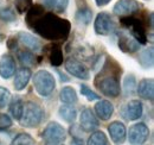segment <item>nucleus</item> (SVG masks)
I'll list each match as a JSON object with an SVG mask.
<instances>
[{"instance_id":"dca6fc26","label":"nucleus","mask_w":154,"mask_h":145,"mask_svg":"<svg viewBox=\"0 0 154 145\" xmlns=\"http://www.w3.org/2000/svg\"><path fill=\"white\" fill-rule=\"evenodd\" d=\"M136 93L141 99L153 101L154 98V81L152 77L142 79L136 86Z\"/></svg>"},{"instance_id":"58836bf2","label":"nucleus","mask_w":154,"mask_h":145,"mask_svg":"<svg viewBox=\"0 0 154 145\" xmlns=\"http://www.w3.org/2000/svg\"><path fill=\"white\" fill-rule=\"evenodd\" d=\"M0 145H2V144H1V143H0Z\"/></svg>"},{"instance_id":"412c9836","label":"nucleus","mask_w":154,"mask_h":145,"mask_svg":"<svg viewBox=\"0 0 154 145\" xmlns=\"http://www.w3.org/2000/svg\"><path fill=\"white\" fill-rule=\"evenodd\" d=\"M59 100L65 105H74L78 101L76 91L72 87H63L59 92Z\"/></svg>"},{"instance_id":"1a4fd4ad","label":"nucleus","mask_w":154,"mask_h":145,"mask_svg":"<svg viewBox=\"0 0 154 145\" xmlns=\"http://www.w3.org/2000/svg\"><path fill=\"white\" fill-rule=\"evenodd\" d=\"M65 69L70 75L75 76L81 80H89L90 77V72L89 69L75 57H69L65 61Z\"/></svg>"},{"instance_id":"423d86ee","label":"nucleus","mask_w":154,"mask_h":145,"mask_svg":"<svg viewBox=\"0 0 154 145\" xmlns=\"http://www.w3.org/2000/svg\"><path fill=\"white\" fill-rule=\"evenodd\" d=\"M94 29H95V32L100 36H109L116 30V24L109 13L101 12L96 16Z\"/></svg>"},{"instance_id":"f704fd0d","label":"nucleus","mask_w":154,"mask_h":145,"mask_svg":"<svg viewBox=\"0 0 154 145\" xmlns=\"http://www.w3.org/2000/svg\"><path fill=\"white\" fill-rule=\"evenodd\" d=\"M12 126V119L8 114L0 113V131H5Z\"/></svg>"},{"instance_id":"20e7f679","label":"nucleus","mask_w":154,"mask_h":145,"mask_svg":"<svg viewBox=\"0 0 154 145\" xmlns=\"http://www.w3.org/2000/svg\"><path fill=\"white\" fill-rule=\"evenodd\" d=\"M33 87L38 95L43 98H48L52 94L56 88L55 76L48 70H38L33 76Z\"/></svg>"},{"instance_id":"7ed1b4c3","label":"nucleus","mask_w":154,"mask_h":145,"mask_svg":"<svg viewBox=\"0 0 154 145\" xmlns=\"http://www.w3.org/2000/svg\"><path fill=\"white\" fill-rule=\"evenodd\" d=\"M44 118V111L38 104L33 101H27L24 104V109L19 119V124L23 127L33 128L42 123Z\"/></svg>"},{"instance_id":"7c9ffc66","label":"nucleus","mask_w":154,"mask_h":145,"mask_svg":"<svg viewBox=\"0 0 154 145\" xmlns=\"http://www.w3.org/2000/svg\"><path fill=\"white\" fill-rule=\"evenodd\" d=\"M0 19H1L2 21H6V23L16 21V20H17V16H16L14 10L11 8V7L0 8Z\"/></svg>"},{"instance_id":"2f4dec72","label":"nucleus","mask_w":154,"mask_h":145,"mask_svg":"<svg viewBox=\"0 0 154 145\" xmlns=\"http://www.w3.org/2000/svg\"><path fill=\"white\" fill-rule=\"evenodd\" d=\"M81 93L82 95H84L89 101H95V100H100L101 96L95 93L94 91H91L87 85H81Z\"/></svg>"},{"instance_id":"a878e982","label":"nucleus","mask_w":154,"mask_h":145,"mask_svg":"<svg viewBox=\"0 0 154 145\" xmlns=\"http://www.w3.org/2000/svg\"><path fill=\"white\" fill-rule=\"evenodd\" d=\"M139 63L142 68H152L153 67V48H146L143 51L140 53Z\"/></svg>"},{"instance_id":"4c0bfd02","label":"nucleus","mask_w":154,"mask_h":145,"mask_svg":"<svg viewBox=\"0 0 154 145\" xmlns=\"http://www.w3.org/2000/svg\"><path fill=\"white\" fill-rule=\"evenodd\" d=\"M46 145H64L62 143H46Z\"/></svg>"},{"instance_id":"72a5a7b5","label":"nucleus","mask_w":154,"mask_h":145,"mask_svg":"<svg viewBox=\"0 0 154 145\" xmlns=\"http://www.w3.org/2000/svg\"><path fill=\"white\" fill-rule=\"evenodd\" d=\"M10 99H11V93H10V91L6 89L5 87H1L0 86V108H4L10 102Z\"/></svg>"},{"instance_id":"c756f323","label":"nucleus","mask_w":154,"mask_h":145,"mask_svg":"<svg viewBox=\"0 0 154 145\" xmlns=\"http://www.w3.org/2000/svg\"><path fill=\"white\" fill-rule=\"evenodd\" d=\"M11 145H36V140L27 133H19L12 140Z\"/></svg>"},{"instance_id":"6e6552de","label":"nucleus","mask_w":154,"mask_h":145,"mask_svg":"<svg viewBox=\"0 0 154 145\" xmlns=\"http://www.w3.org/2000/svg\"><path fill=\"white\" fill-rule=\"evenodd\" d=\"M127 134L132 145H143L149 137V128L145 123H136L129 127Z\"/></svg>"},{"instance_id":"c85d7f7f","label":"nucleus","mask_w":154,"mask_h":145,"mask_svg":"<svg viewBox=\"0 0 154 145\" xmlns=\"http://www.w3.org/2000/svg\"><path fill=\"white\" fill-rule=\"evenodd\" d=\"M18 58L24 67H32L36 64V56L29 50H21L18 53Z\"/></svg>"},{"instance_id":"a211bd4d","label":"nucleus","mask_w":154,"mask_h":145,"mask_svg":"<svg viewBox=\"0 0 154 145\" xmlns=\"http://www.w3.org/2000/svg\"><path fill=\"white\" fill-rule=\"evenodd\" d=\"M95 113L101 120H109L114 113V106L108 100H100L95 105Z\"/></svg>"},{"instance_id":"e433bc0d","label":"nucleus","mask_w":154,"mask_h":145,"mask_svg":"<svg viewBox=\"0 0 154 145\" xmlns=\"http://www.w3.org/2000/svg\"><path fill=\"white\" fill-rule=\"evenodd\" d=\"M57 72L59 74V77H60V81H62V82H68V81H69V77H66L64 74H62L59 70H57Z\"/></svg>"},{"instance_id":"f03ea898","label":"nucleus","mask_w":154,"mask_h":145,"mask_svg":"<svg viewBox=\"0 0 154 145\" xmlns=\"http://www.w3.org/2000/svg\"><path fill=\"white\" fill-rule=\"evenodd\" d=\"M116 66L117 64H115V67ZM115 67H109V62L107 60L104 68L95 80V85L98 91L108 98H117L121 93L120 80L117 77V75L121 72V68H117L115 70Z\"/></svg>"},{"instance_id":"ddd939ff","label":"nucleus","mask_w":154,"mask_h":145,"mask_svg":"<svg viewBox=\"0 0 154 145\" xmlns=\"http://www.w3.org/2000/svg\"><path fill=\"white\" fill-rule=\"evenodd\" d=\"M98 119L90 108H84L79 115V126L84 132H94L98 127Z\"/></svg>"},{"instance_id":"f257e3e1","label":"nucleus","mask_w":154,"mask_h":145,"mask_svg":"<svg viewBox=\"0 0 154 145\" xmlns=\"http://www.w3.org/2000/svg\"><path fill=\"white\" fill-rule=\"evenodd\" d=\"M25 21L32 31L48 40H65L71 31L69 20L44 10V7L38 4L32 5L29 8Z\"/></svg>"},{"instance_id":"473e14b6","label":"nucleus","mask_w":154,"mask_h":145,"mask_svg":"<svg viewBox=\"0 0 154 145\" xmlns=\"http://www.w3.org/2000/svg\"><path fill=\"white\" fill-rule=\"evenodd\" d=\"M32 6V0H16V8L19 13H25Z\"/></svg>"},{"instance_id":"5701e85b","label":"nucleus","mask_w":154,"mask_h":145,"mask_svg":"<svg viewBox=\"0 0 154 145\" xmlns=\"http://www.w3.org/2000/svg\"><path fill=\"white\" fill-rule=\"evenodd\" d=\"M136 86H137V82H136V79L133 74H129L127 75L125 79H123V83H122V91L125 96H129V95H134L136 93Z\"/></svg>"},{"instance_id":"0eeeda50","label":"nucleus","mask_w":154,"mask_h":145,"mask_svg":"<svg viewBox=\"0 0 154 145\" xmlns=\"http://www.w3.org/2000/svg\"><path fill=\"white\" fill-rule=\"evenodd\" d=\"M42 137L46 143H63L66 138V131L60 124L51 121L44 128Z\"/></svg>"},{"instance_id":"4468645a","label":"nucleus","mask_w":154,"mask_h":145,"mask_svg":"<svg viewBox=\"0 0 154 145\" xmlns=\"http://www.w3.org/2000/svg\"><path fill=\"white\" fill-rule=\"evenodd\" d=\"M108 132L110 134L112 140L116 145H121L125 143L126 137H127V128L123 123L121 121H113L108 126Z\"/></svg>"},{"instance_id":"9b49d317","label":"nucleus","mask_w":154,"mask_h":145,"mask_svg":"<svg viewBox=\"0 0 154 145\" xmlns=\"http://www.w3.org/2000/svg\"><path fill=\"white\" fill-rule=\"evenodd\" d=\"M142 114H143V106L142 102L139 100H131L121 109V115L128 121H134L140 119Z\"/></svg>"},{"instance_id":"6ab92c4d","label":"nucleus","mask_w":154,"mask_h":145,"mask_svg":"<svg viewBox=\"0 0 154 145\" xmlns=\"http://www.w3.org/2000/svg\"><path fill=\"white\" fill-rule=\"evenodd\" d=\"M19 40L26 47L29 48L30 50L32 51H39L40 48H42V43L37 37H35L30 32H25V31H20L19 35H18Z\"/></svg>"},{"instance_id":"cd10ccee","label":"nucleus","mask_w":154,"mask_h":145,"mask_svg":"<svg viewBox=\"0 0 154 145\" xmlns=\"http://www.w3.org/2000/svg\"><path fill=\"white\" fill-rule=\"evenodd\" d=\"M75 18H76L77 23H79V24H82V25H88V24L91 21L93 12H91V10L88 8V7L79 8V10L77 11Z\"/></svg>"},{"instance_id":"4be33fe9","label":"nucleus","mask_w":154,"mask_h":145,"mask_svg":"<svg viewBox=\"0 0 154 145\" xmlns=\"http://www.w3.org/2000/svg\"><path fill=\"white\" fill-rule=\"evenodd\" d=\"M58 114L66 123H74L77 118V109L71 105H63L58 109Z\"/></svg>"},{"instance_id":"393cba45","label":"nucleus","mask_w":154,"mask_h":145,"mask_svg":"<svg viewBox=\"0 0 154 145\" xmlns=\"http://www.w3.org/2000/svg\"><path fill=\"white\" fill-rule=\"evenodd\" d=\"M43 4L46 8L52 10L54 12L63 13L69 5V0H43Z\"/></svg>"},{"instance_id":"aec40b11","label":"nucleus","mask_w":154,"mask_h":145,"mask_svg":"<svg viewBox=\"0 0 154 145\" xmlns=\"http://www.w3.org/2000/svg\"><path fill=\"white\" fill-rule=\"evenodd\" d=\"M46 48H49L48 49V57H49L50 63L54 67L62 66V63H63V50H62L60 45L55 43V44L49 45Z\"/></svg>"},{"instance_id":"39448f33","label":"nucleus","mask_w":154,"mask_h":145,"mask_svg":"<svg viewBox=\"0 0 154 145\" xmlns=\"http://www.w3.org/2000/svg\"><path fill=\"white\" fill-rule=\"evenodd\" d=\"M120 23L125 29L128 30V32L134 37L140 45L147 44V40H148L147 31H146V26L141 19L128 16V17H122L120 19Z\"/></svg>"},{"instance_id":"bb28decb","label":"nucleus","mask_w":154,"mask_h":145,"mask_svg":"<svg viewBox=\"0 0 154 145\" xmlns=\"http://www.w3.org/2000/svg\"><path fill=\"white\" fill-rule=\"evenodd\" d=\"M87 145H108V138L103 131H94L88 138Z\"/></svg>"},{"instance_id":"b1692460","label":"nucleus","mask_w":154,"mask_h":145,"mask_svg":"<svg viewBox=\"0 0 154 145\" xmlns=\"http://www.w3.org/2000/svg\"><path fill=\"white\" fill-rule=\"evenodd\" d=\"M24 109V101L20 96H14L10 102V114L16 119L19 120Z\"/></svg>"},{"instance_id":"9d476101","label":"nucleus","mask_w":154,"mask_h":145,"mask_svg":"<svg viewBox=\"0 0 154 145\" xmlns=\"http://www.w3.org/2000/svg\"><path fill=\"white\" fill-rule=\"evenodd\" d=\"M117 43L121 51L126 54H134L140 49V44L128 31H120L117 36Z\"/></svg>"},{"instance_id":"2eb2a0df","label":"nucleus","mask_w":154,"mask_h":145,"mask_svg":"<svg viewBox=\"0 0 154 145\" xmlns=\"http://www.w3.org/2000/svg\"><path fill=\"white\" fill-rule=\"evenodd\" d=\"M16 61L11 55H2L0 58V76L8 80L16 74Z\"/></svg>"},{"instance_id":"f8f14e48","label":"nucleus","mask_w":154,"mask_h":145,"mask_svg":"<svg viewBox=\"0 0 154 145\" xmlns=\"http://www.w3.org/2000/svg\"><path fill=\"white\" fill-rule=\"evenodd\" d=\"M140 5L135 0H119L113 7L114 14L119 17L125 16H133L134 13L139 12Z\"/></svg>"},{"instance_id":"f3484780","label":"nucleus","mask_w":154,"mask_h":145,"mask_svg":"<svg viewBox=\"0 0 154 145\" xmlns=\"http://www.w3.org/2000/svg\"><path fill=\"white\" fill-rule=\"evenodd\" d=\"M31 76H32V72L30 70V68H27V67L20 68L19 70L16 72V76H14V81H13L14 89L18 92L24 91L26 88V86L29 85Z\"/></svg>"},{"instance_id":"c9c22d12","label":"nucleus","mask_w":154,"mask_h":145,"mask_svg":"<svg viewBox=\"0 0 154 145\" xmlns=\"http://www.w3.org/2000/svg\"><path fill=\"white\" fill-rule=\"evenodd\" d=\"M112 0H95V2H96V5L98 7H102V6H106L107 4H109Z\"/></svg>"}]
</instances>
